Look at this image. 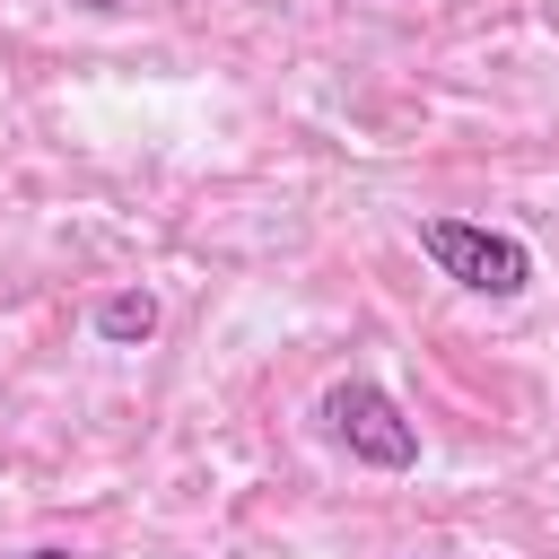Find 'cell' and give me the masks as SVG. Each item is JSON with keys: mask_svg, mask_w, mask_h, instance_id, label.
Wrapping results in <instances>:
<instances>
[{"mask_svg": "<svg viewBox=\"0 0 559 559\" xmlns=\"http://www.w3.org/2000/svg\"><path fill=\"white\" fill-rule=\"evenodd\" d=\"M419 253L454 280V288H472V297H524L533 288V245L524 236H507V227H472V218H419Z\"/></svg>", "mask_w": 559, "mask_h": 559, "instance_id": "1", "label": "cell"}, {"mask_svg": "<svg viewBox=\"0 0 559 559\" xmlns=\"http://www.w3.org/2000/svg\"><path fill=\"white\" fill-rule=\"evenodd\" d=\"M314 419H323L358 463H376V472H411V463H419V428H411V419H402V402H393L384 384H367V376L323 384Z\"/></svg>", "mask_w": 559, "mask_h": 559, "instance_id": "2", "label": "cell"}, {"mask_svg": "<svg viewBox=\"0 0 559 559\" xmlns=\"http://www.w3.org/2000/svg\"><path fill=\"white\" fill-rule=\"evenodd\" d=\"M96 341H114V349L157 341V297H148V288H114V297H96Z\"/></svg>", "mask_w": 559, "mask_h": 559, "instance_id": "3", "label": "cell"}, {"mask_svg": "<svg viewBox=\"0 0 559 559\" xmlns=\"http://www.w3.org/2000/svg\"><path fill=\"white\" fill-rule=\"evenodd\" d=\"M26 559H79V550H26Z\"/></svg>", "mask_w": 559, "mask_h": 559, "instance_id": "4", "label": "cell"}, {"mask_svg": "<svg viewBox=\"0 0 559 559\" xmlns=\"http://www.w3.org/2000/svg\"><path fill=\"white\" fill-rule=\"evenodd\" d=\"M96 9H131V0H96Z\"/></svg>", "mask_w": 559, "mask_h": 559, "instance_id": "5", "label": "cell"}]
</instances>
